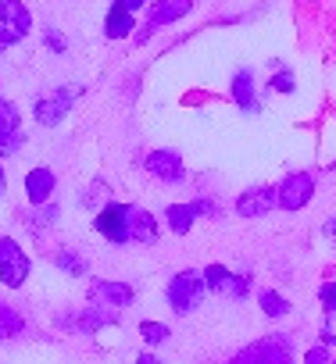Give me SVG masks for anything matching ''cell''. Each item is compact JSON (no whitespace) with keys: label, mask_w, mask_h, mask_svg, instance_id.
Segmentation results:
<instances>
[{"label":"cell","mask_w":336,"mask_h":364,"mask_svg":"<svg viewBox=\"0 0 336 364\" xmlns=\"http://www.w3.org/2000/svg\"><path fill=\"white\" fill-rule=\"evenodd\" d=\"M54 171L51 168H33L29 175H26V193H29V200L33 204H47L51 200V193H54Z\"/></svg>","instance_id":"obj_14"},{"label":"cell","mask_w":336,"mask_h":364,"mask_svg":"<svg viewBox=\"0 0 336 364\" xmlns=\"http://www.w3.org/2000/svg\"><path fill=\"white\" fill-rule=\"evenodd\" d=\"M147 171L154 178H164V182H179L183 178V161L172 150H154V154H147Z\"/></svg>","instance_id":"obj_12"},{"label":"cell","mask_w":336,"mask_h":364,"mask_svg":"<svg viewBox=\"0 0 336 364\" xmlns=\"http://www.w3.org/2000/svg\"><path fill=\"white\" fill-rule=\"evenodd\" d=\"M26 143L22 136V118L11 100H0V157H11Z\"/></svg>","instance_id":"obj_5"},{"label":"cell","mask_w":336,"mask_h":364,"mask_svg":"<svg viewBox=\"0 0 336 364\" xmlns=\"http://www.w3.org/2000/svg\"><path fill=\"white\" fill-rule=\"evenodd\" d=\"M322 304H325V311H336V282L322 286Z\"/></svg>","instance_id":"obj_25"},{"label":"cell","mask_w":336,"mask_h":364,"mask_svg":"<svg viewBox=\"0 0 336 364\" xmlns=\"http://www.w3.org/2000/svg\"><path fill=\"white\" fill-rule=\"evenodd\" d=\"M164 218H168V229H172V232L187 236L194 229V222H197V204H172L164 211Z\"/></svg>","instance_id":"obj_18"},{"label":"cell","mask_w":336,"mask_h":364,"mask_svg":"<svg viewBox=\"0 0 336 364\" xmlns=\"http://www.w3.org/2000/svg\"><path fill=\"white\" fill-rule=\"evenodd\" d=\"M122 4H125L129 11H136V8H143V4H147V0H122Z\"/></svg>","instance_id":"obj_29"},{"label":"cell","mask_w":336,"mask_h":364,"mask_svg":"<svg viewBox=\"0 0 336 364\" xmlns=\"http://www.w3.org/2000/svg\"><path fill=\"white\" fill-rule=\"evenodd\" d=\"M194 8V0H157V4L150 8V18H147V29L140 33V40H147L154 29H161V26H172L176 18H183L187 11Z\"/></svg>","instance_id":"obj_8"},{"label":"cell","mask_w":336,"mask_h":364,"mask_svg":"<svg viewBox=\"0 0 336 364\" xmlns=\"http://www.w3.org/2000/svg\"><path fill=\"white\" fill-rule=\"evenodd\" d=\"M8 190V178H4V168H0V193Z\"/></svg>","instance_id":"obj_30"},{"label":"cell","mask_w":336,"mask_h":364,"mask_svg":"<svg viewBox=\"0 0 336 364\" xmlns=\"http://www.w3.org/2000/svg\"><path fill=\"white\" fill-rule=\"evenodd\" d=\"M58 264H61L65 272H72V275H86V261L75 257L72 250H61V254H58Z\"/></svg>","instance_id":"obj_23"},{"label":"cell","mask_w":336,"mask_h":364,"mask_svg":"<svg viewBox=\"0 0 336 364\" xmlns=\"http://www.w3.org/2000/svg\"><path fill=\"white\" fill-rule=\"evenodd\" d=\"M308 360H311V364H318V360H329V350H311V353H308Z\"/></svg>","instance_id":"obj_27"},{"label":"cell","mask_w":336,"mask_h":364,"mask_svg":"<svg viewBox=\"0 0 336 364\" xmlns=\"http://www.w3.org/2000/svg\"><path fill=\"white\" fill-rule=\"evenodd\" d=\"M47 47H51V50H58V54H61V50H65V47H68V43H65V36H58V33H54V29H47Z\"/></svg>","instance_id":"obj_26"},{"label":"cell","mask_w":336,"mask_h":364,"mask_svg":"<svg viewBox=\"0 0 336 364\" xmlns=\"http://www.w3.org/2000/svg\"><path fill=\"white\" fill-rule=\"evenodd\" d=\"M129 240L132 243H154L157 240V222H154L150 211L129 208Z\"/></svg>","instance_id":"obj_15"},{"label":"cell","mask_w":336,"mask_h":364,"mask_svg":"<svg viewBox=\"0 0 336 364\" xmlns=\"http://www.w3.org/2000/svg\"><path fill=\"white\" fill-rule=\"evenodd\" d=\"M272 90H279V93H293V75H290V72H279V75L272 79Z\"/></svg>","instance_id":"obj_24"},{"label":"cell","mask_w":336,"mask_h":364,"mask_svg":"<svg viewBox=\"0 0 336 364\" xmlns=\"http://www.w3.org/2000/svg\"><path fill=\"white\" fill-rule=\"evenodd\" d=\"M111 321H115V311L100 314L97 307H90V311H83V318L75 321V328H83V332H97L100 325H111Z\"/></svg>","instance_id":"obj_19"},{"label":"cell","mask_w":336,"mask_h":364,"mask_svg":"<svg viewBox=\"0 0 336 364\" xmlns=\"http://www.w3.org/2000/svg\"><path fill=\"white\" fill-rule=\"evenodd\" d=\"M272 208H275V190H272V186L251 190V193H243V197L236 200V211H240L243 218H261V215H268Z\"/></svg>","instance_id":"obj_13"},{"label":"cell","mask_w":336,"mask_h":364,"mask_svg":"<svg viewBox=\"0 0 336 364\" xmlns=\"http://www.w3.org/2000/svg\"><path fill=\"white\" fill-rule=\"evenodd\" d=\"M140 336H143L147 343H164V339H168V325H161V321H143V325H140Z\"/></svg>","instance_id":"obj_22"},{"label":"cell","mask_w":336,"mask_h":364,"mask_svg":"<svg viewBox=\"0 0 336 364\" xmlns=\"http://www.w3.org/2000/svg\"><path fill=\"white\" fill-rule=\"evenodd\" d=\"M204 282H208V289L226 293V296H247V289H251L243 275H233V272L222 268V264H208V268H204Z\"/></svg>","instance_id":"obj_10"},{"label":"cell","mask_w":336,"mask_h":364,"mask_svg":"<svg viewBox=\"0 0 336 364\" xmlns=\"http://www.w3.org/2000/svg\"><path fill=\"white\" fill-rule=\"evenodd\" d=\"M293 357V346L286 336H268V339H258L254 346L240 350L236 360H272V364H286Z\"/></svg>","instance_id":"obj_7"},{"label":"cell","mask_w":336,"mask_h":364,"mask_svg":"<svg viewBox=\"0 0 336 364\" xmlns=\"http://www.w3.org/2000/svg\"><path fill=\"white\" fill-rule=\"evenodd\" d=\"M33 29V15L22 0H0V50L15 47Z\"/></svg>","instance_id":"obj_2"},{"label":"cell","mask_w":336,"mask_h":364,"mask_svg":"<svg viewBox=\"0 0 336 364\" xmlns=\"http://www.w3.org/2000/svg\"><path fill=\"white\" fill-rule=\"evenodd\" d=\"M93 229H97L104 240H111V243H129V208H125V204H107V208L97 215Z\"/></svg>","instance_id":"obj_6"},{"label":"cell","mask_w":336,"mask_h":364,"mask_svg":"<svg viewBox=\"0 0 336 364\" xmlns=\"http://www.w3.org/2000/svg\"><path fill=\"white\" fill-rule=\"evenodd\" d=\"M90 300L93 304H100V307H125V304H132V289L125 286V282H107V279H100V282H93L90 286Z\"/></svg>","instance_id":"obj_11"},{"label":"cell","mask_w":336,"mask_h":364,"mask_svg":"<svg viewBox=\"0 0 336 364\" xmlns=\"http://www.w3.org/2000/svg\"><path fill=\"white\" fill-rule=\"evenodd\" d=\"M68 107H72V93L68 90H54V93L36 100V122L40 125H61Z\"/></svg>","instance_id":"obj_9"},{"label":"cell","mask_w":336,"mask_h":364,"mask_svg":"<svg viewBox=\"0 0 336 364\" xmlns=\"http://www.w3.org/2000/svg\"><path fill=\"white\" fill-rule=\"evenodd\" d=\"M311 193H315V182H311V175H304V171H293L283 186L275 190V204L279 208H286V211H300L308 200H311Z\"/></svg>","instance_id":"obj_4"},{"label":"cell","mask_w":336,"mask_h":364,"mask_svg":"<svg viewBox=\"0 0 336 364\" xmlns=\"http://www.w3.org/2000/svg\"><path fill=\"white\" fill-rule=\"evenodd\" d=\"M325 236H329V240H332V243H336V215H332V218H329V222H325Z\"/></svg>","instance_id":"obj_28"},{"label":"cell","mask_w":336,"mask_h":364,"mask_svg":"<svg viewBox=\"0 0 336 364\" xmlns=\"http://www.w3.org/2000/svg\"><path fill=\"white\" fill-rule=\"evenodd\" d=\"M261 311H265L268 318H283V314H290V304H286L279 293L265 289V293H261Z\"/></svg>","instance_id":"obj_21"},{"label":"cell","mask_w":336,"mask_h":364,"mask_svg":"<svg viewBox=\"0 0 336 364\" xmlns=\"http://www.w3.org/2000/svg\"><path fill=\"white\" fill-rule=\"evenodd\" d=\"M0 279H4V286L19 289L26 279H29V257L26 250L15 243V240H0Z\"/></svg>","instance_id":"obj_3"},{"label":"cell","mask_w":336,"mask_h":364,"mask_svg":"<svg viewBox=\"0 0 336 364\" xmlns=\"http://www.w3.org/2000/svg\"><path fill=\"white\" fill-rule=\"evenodd\" d=\"M22 332V318L8 307V304H0V339H11Z\"/></svg>","instance_id":"obj_20"},{"label":"cell","mask_w":336,"mask_h":364,"mask_svg":"<svg viewBox=\"0 0 336 364\" xmlns=\"http://www.w3.org/2000/svg\"><path fill=\"white\" fill-rule=\"evenodd\" d=\"M233 100H236V107H240V111H247V114H254V111H258V97H254V75H251L247 68L233 75Z\"/></svg>","instance_id":"obj_17"},{"label":"cell","mask_w":336,"mask_h":364,"mask_svg":"<svg viewBox=\"0 0 336 364\" xmlns=\"http://www.w3.org/2000/svg\"><path fill=\"white\" fill-rule=\"evenodd\" d=\"M204 289H208V282H204L201 272H179L172 282H168V304H172L176 314H190V311L201 307Z\"/></svg>","instance_id":"obj_1"},{"label":"cell","mask_w":336,"mask_h":364,"mask_svg":"<svg viewBox=\"0 0 336 364\" xmlns=\"http://www.w3.org/2000/svg\"><path fill=\"white\" fill-rule=\"evenodd\" d=\"M132 11L122 4V0H115L111 4V11H107V22H104V33H107V40H125L129 33H132Z\"/></svg>","instance_id":"obj_16"}]
</instances>
